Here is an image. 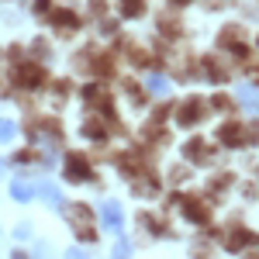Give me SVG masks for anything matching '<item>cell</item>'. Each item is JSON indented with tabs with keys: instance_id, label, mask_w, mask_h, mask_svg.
Returning a JSON list of instances; mask_svg holds the SVG:
<instances>
[{
	"instance_id": "obj_13",
	"label": "cell",
	"mask_w": 259,
	"mask_h": 259,
	"mask_svg": "<svg viewBox=\"0 0 259 259\" xmlns=\"http://www.w3.org/2000/svg\"><path fill=\"white\" fill-rule=\"evenodd\" d=\"M211 66H207V73H211V80H228V69L225 66H218V59H207Z\"/></svg>"
},
{
	"instance_id": "obj_16",
	"label": "cell",
	"mask_w": 259,
	"mask_h": 259,
	"mask_svg": "<svg viewBox=\"0 0 259 259\" xmlns=\"http://www.w3.org/2000/svg\"><path fill=\"white\" fill-rule=\"evenodd\" d=\"M0 173H4V162H0Z\"/></svg>"
},
{
	"instance_id": "obj_3",
	"label": "cell",
	"mask_w": 259,
	"mask_h": 259,
	"mask_svg": "<svg viewBox=\"0 0 259 259\" xmlns=\"http://www.w3.org/2000/svg\"><path fill=\"white\" fill-rule=\"evenodd\" d=\"M180 124H197V121H204V104L200 100H187L183 107H180Z\"/></svg>"
},
{
	"instance_id": "obj_5",
	"label": "cell",
	"mask_w": 259,
	"mask_h": 259,
	"mask_svg": "<svg viewBox=\"0 0 259 259\" xmlns=\"http://www.w3.org/2000/svg\"><path fill=\"white\" fill-rule=\"evenodd\" d=\"M183 214L190 221H197V225H204V221H207V207H204L197 197H183Z\"/></svg>"
},
{
	"instance_id": "obj_1",
	"label": "cell",
	"mask_w": 259,
	"mask_h": 259,
	"mask_svg": "<svg viewBox=\"0 0 259 259\" xmlns=\"http://www.w3.org/2000/svg\"><path fill=\"white\" fill-rule=\"evenodd\" d=\"M66 180H73V183H83V180H90V162L83 159V156H66Z\"/></svg>"
},
{
	"instance_id": "obj_6",
	"label": "cell",
	"mask_w": 259,
	"mask_h": 259,
	"mask_svg": "<svg viewBox=\"0 0 259 259\" xmlns=\"http://www.w3.org/2000/svg\"><path fill=\"white\" fill-rule=\"evenodd\" d=\"M18 83H21V87H38V83H41V69L35 66V62L21 66V69H18Z\"/></svg>"
},
{
	"instance_id": "obj_15",
	"label": "cell",
	"mask_w": 259,
	"mask_h": 259,
	"mask_svg": "<svg viewBox=\"0 0 259 259\" xmlns=\"http://www.w3.org/2000/svg\"><path fill=\"white\" fill-rule=\"evenodd\" d=\"M242 242H245V232H232L228 235V249H242Z\"/></svg>"
},
{
	"instance_id": "obj_4",
	"label": "cell",
	"mask_w": 259,
	"mask_h": 259,
	"mask_svg": "<svg viewBox=\"0 0 259 259\" xmlns=\"http://www.w3.org/2000/svg\"><path fill=\"white\" fill-rule=\"evenodd\" d=\"M218 139L225 142V145H242V142L249 139V132H245L242 124H235V121H232V124H225V128L218 132Z\"/></svg>"
},
{
	"instance_id": "obj_7",
	"label": "cell",
	"mask_w": 259,
	"mask_h": 259,
	"mask_svg": "<svg viewBox=\"0 0 259 259\" xmlns=\"http://www.w3.org/2000/svg\"><path fill=\"white\" fill-rule=\"evenodd\" d=\"M183 152H187V159H197V162L207 159V149H204V142H200V139L187 142V149H183Z\"/></svg>"
},
{
	"instance_id": "obj_2",
	"label": "cell",
	"mask_w": 259,
	"mask_h": 259,
	"mask_svg": "<svg viewBox=\"0 0 259 259\" xmlns=\"http://www.w3.org/2000/svg\"><path fill=\"white\" fill-rule=\"evenodd\" d=\"M100 214H104V225L111 232H121V204L118 200H104L100 204Z\"/></svg>"
},
{
	"instance_id": "obj_12",
	"label": "cell",
	"mask_w": 259,
	"mask_h": 259,
	"mask_svg": "<svg viewBox=\"0 0 259 259\" xmlns=\"http://www.w3.org/2000/svg\"><path fill=\"white\" fill-rule=\"evenodd\" d=\"M38 190L45 194V197H49V204H52V207H62V194L56 190V187H52V183H41Z\"/></svg>"
},
{
	"instance_id": "obj_11",
	"label": "cell",
	"mask_w": 259,
	"mask_h": 259,
	"mask_svg": "<svg viewBox=\"0 0 259 259\" xmlns=\"http://www.w3.org/2000/svg\"><path fill=\"white\" fill-rule=\"evenodd\" d=\"M239 100L245 104V107H259V90H256V87H242Z\"/></svg>"
},
{
	"instance_id": "obj_10",
	"label": "cell",
	"mask_w": 259,
	"mask_h": 259,
	"mask_svg": "<svg viewBox=\"0 0 259 259\" xmlns=\"http://www.w3.org/2000/svg\"><path fill=\"white\" fill-rule=\"evenodd\" d=\"M149 90H152L156 97H162V94H169V80H166L162 73H152V76H149Z\"/></svg>"
},
{
	"instance_id": "obj_9",
	"label": "cell",
	"mask_w": 259,
	"mask_h": 259,
	"mask_svg": "<svg viewBox=\"0 0 259 259\" xmlns=\"http://www.w3.org/2000/svg\"><path fill=\"white\" fill-rule=\"evenodd\" d=\"M118 7H121V14H124V18H139L142 11H145V0H121Z\"/></svg>"
},
{
	"instance_id": "obj_14",
	"label": "cell",
	"mask_w": 259,
	"mask_h": 259,
	"mask_svg": "<svg viewBox=\"0 0 259 259\" xmlns=\"http://www.w3.org/2000/svg\"><path fill=\"white\" fill-rule=\"evenodd\" d=\"M14 132H18V128H14L11 121H0V142H11V139H14Z\"/></svg>"
},
{
	"instance_id": "obj_8",
	"label": "cell",
	"mask_w": 259,
	"mask_h": 259,
	"mask_svg": "<svg viewBox=\"0 0 259 259\" xmlns=\"http://www.w3.org/2000/svg\"><path fill=\"white\" fill-rule=\"evenodd\" d=\"M11 194H14V200H31V197H35V187H31V183H24V180H14Z\"/></svg>"
}]
</instances>
